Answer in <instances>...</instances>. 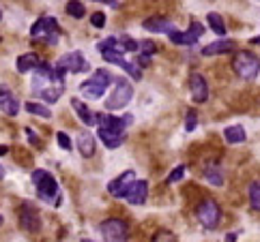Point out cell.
<instances>
[{
  "mask_svg": "<svg viewBox=\"0 0 260 242\" xmlns=\"http://www.w3.org/2000/svg\"><path fill=\"white\" fill-rule=\"evenodd\" d=\"M32 184L37 187V195L43 201H50L54 206H60V191H58V182L56 178L45 172V170H35L32 172Z\"/></svg>",
  "mask_w": 260,
  "mask_h": 242,
  "instance_id": "cell-1",
  "label": "cell"
},
{
  "mask_svg": "<svg viewBox=\"0 0 260 242\" xmlns=\"http://www.w3.org/2000/svg\"><path fill=\"white\" fill-rule=\"evenodd\" d=\"M114 84V77L110 75V71L106 69H97L95 73H92V77L86 79V82H82L80 86H78V92L84 99H92V101H97L104 97V92L108 90V86H112Z\"/></svg>",
  "mask_w": 260,
  "mask_h": 242,
  "instance_id": "cell-2",
  "label": "cell"
},
{
  "mask_svg": "<svg viewBox=\"0 0 260 242\" xmlns=\"http://www.w3.org/2000/svg\"><path fill=\"white\" fill-rule=\"evenodd\" d=\"M232 69L241 79H256L260 73V58L254 52L239 50L232 58Z\"/></svg>",
  "mask_w": 260,
  "mask_h": 242,
  "instance_id": "cell-3",
  "label": "cell"
},
{
  "mask_svg": "<svg viewBox=\"0 0 260 242\" xmlns=\"http://www.w3.org/2000/svg\"><path fill=\"white\" fill-rule=\"evenodd\" d=\"M134 97V88H132V82L125 79V77H118L114 79V88L110 92V97L106 99V111L112 114L114 109H123L129 105V101Z\"/></svg>",
  "mask_w": 260,
  "mask_h": 242,
  "instance_id": "cell-4",
  "label": "cell"
},
{
  "mask_svg": "<svg viewBox=\"0 0 260 242\" xmlns=\"http://www.w3.org/2000/svg\"><path fill=\"white\" fill-rule=\"evenodd\" d=\"M30 36L32 39H43V43H50V45H56L60 39V26L56 22V17H39L32 28H30Z\"/></svg>",
  "mask_w": 260,
  "mask_h": 242,
  "instance_id": "cell-5",
  "label": "cell"
},
{
  "mask_svg": "<svg viewBox=\"0 0 260 242\" xmlns=\"http://www.w3.org/2000/svg\"><path fill=\"white\" fill-rule=\"evenodd\" d=\"M99 234L106 242H127L129 240V225L123 219H106L99 223Z\"/></svg>",
  "mask_w": 260,
  "mask_h": 242,
  "instance_id": "cell-6",
  "label": "cell"
},
{
  "mask_svg": "<svg viewBox=\"0 0 260 242\" xmlns=\"http://www.w3.org/2000/svg\"><path fill=\"white\" fill-rule=\"evenodd\" d=\"M196 217H198L200 225L204 229L213 231V229L219 225V221H221V208H219V204L213 201V199H204L200 206H198V210H196Z\"/></svg>",
  "mask_w": 260,
  "mask_h": 242,
  "instance_id": "cell-7",
  "label": "cell"
},
{
  "mask_svg": "<svg viewBox=\"0 0 260 242\" xmlns=\"http://www.w3.org/2000/svg\"><path fill=\"white\" fill-rule=\"evenodd\" d=\"M134 123V116L132 114H125V116H114V114H97V125L101 131H108V133H116V135H123L127 127H132Z\"/></svg>",
  "mask_w": 260,
  "mask_h": 242,
  "instance_id": "cell-8",
  "label": "cell"
},
{
  "mask_svg": "<svg viewBox=\"0 0 260 242\" xmlns=\"http://www.w3.org/2000/svg\"><path fill=\"white\" fill-rule=\"evenodd\" d=\"M58 67L64 69L67 73H86V71H90V64H88V60L84 58V54H82L80 50L67 52L64 56H60Z\"/></svg>",
  "mask_w": 260,
  "mask_h": 242,
  "instance_id": "cell-9",
  "label": "cell"
},
{
  "mask_svg": "<svg viewBox=\"0 0 260 242\" xmlns=\"http://www.w3.org/2000/svg\"><path fill=\"white\" fill-rule=\"evenodd\" d=\"M20 227L26 229V231H30V234L41 231L39 210H37L32 204H22V206H20Z\"/></svg>",
  "mask_w": 260,
  "mask_h": 242,
  "instance_id": "cell-10",
  "label": "cell"
},
{
  "mask_svg": "<svg viewBox=\"0 0 260 242\" xmlns=\"http://www.w3.org/2000/svg\"><path fill=\"white\" fill-rule=\"evenodd\" d=\"M134 178H136V174H134V170H127V172H123L118 176V178H114L112 182H108V193L112 195V197H127V191H129V187L134 184Z\"/></svg>",
  "mask_w": 260,
  "mask_h": 242,
  "instance_id": "cell-11",
  "label": "cell"
},
{
  "mask_svg": "<svg viewBox=\"0 0 260 242\" xmlns=\"http://www.w3.org/2000/svg\"><path fill=\"white\" fill-rule=\"evenodd\" d=\"M202 34H204V26L198 24V22H193L185 32H179V30L172 32L170 34V41L176 43V45H193L196 41H200Z\"/></svg>",
  "mask_w": 260,
  "mask_h": 242,
  "instance_id": "cell-12",
  "label": "cell"
},
{
  "mask_svg": "<svg viewBox=\"0 0 260 242\" xmlns=\"http://www.w3.org/2000/svg\"><path fill=\"white\" fill-rule=\"evenodd\" d=\"M0 109L5 111L7 116H17L20 114V101L13 95V90L0 84Z\"/></svg>",
  "mask_w": 260,
  "mask_h": 242,
  "instance_id": "cell-13",
  "label": "cell"
},
{
  "mask_svg": "<svg viewBox=\"0 0 260 242\" xmlns=\"http://www.w3.org/2000/svg\"><path fill=\"white\" fill-rule=\"evenodd\" d=\"M189 90H191V99L196 103H204L209 99V84L200 73H191L189 75Z\"/></svg>",
  "mask_w": 260,
  "mask_h": 242,
  "instance_id": "cell-14",
  "label": "cell"
},
{
  "mask_svg": "<svg viewBox=\"0 0 260 242\" xmlns=\"http://www.w3.org/2000/svg\"><path fill=\"white\" fill-rule=\"evenodd\" d=\"M142 28L148 32H159V34H168V36L172 32H176V26L166 20V17H148V20H144Z\"/></svg>",
  "mask_w": 260,
  "mask_h": 242,
  "instance_id": "cell-15",
  "label": "cell"
},
{
  "mask_svg": "<svg viewBox=\"0 0 260 242\" xmlns=\"http://www.w3.org/2000/svg\"><path fill=\"white\" fill-rule=\"evenodd\" d=\"M146 195H148V182L146 180H134V184L127 191L125 199L129 204H134V206H140V204L146 201Z\"/></svg>",
  "mask_w": 260,
  "mask_h": 242,
  "instance_id": "cell-16",
  "label": "cell"
},
{
  "mask_svg": "<svg viewBox=\"0 0 260 242\" xmlns=\"http://www.w3.org/2000/svg\"><path fill=\"white\" fill-rule=\"evenodd\" d=\"M76 146H78L80 154H82V156H86V159H90V156L95 154V150H97L95 137H92V133H88V131H80V133H78Z\"/></svg>",
  "mask_w": 260,
  "mask_h": 242,
  "instance_id": "cell-17",
  "label": "cell"
},
{
  "mask_svg": "<svg viewBox=\"0 0 260 242\" xmlns=\"http://www.w3.org/2000/svg\"><path fill=\"white\" fill-rule=\"evenodd\" d=\"M71 107H73V111L78 114V118L82 120L84 125H88V127H92V125H97V116L90 111V107L84 103V101H80L78 97H73L71 99Z\"/></svg>",
  "mask_w": 260,
  "mask_h": 242,
  "instance_id": "cell-18",
  "label": "cell"
},
{
  "mask_svg": "<svg viewBox=\"0 0 260 242\" xmlns=\"http://www.w3.org/2000/svg\"><path fill=\"white\" fill-rule=\"evenodd\" d=\"M39 67H41V58L35 52L22 54L20 58H17V71H20V73H30V71L35 73Z\"/></svg>",
  "mask_w": 260,
  "mask_h": 242,
  "instance_id": "cell-19",
  "label": "cell"
},
{
  "mask_svg": "<svg viewBox=\"0 0 260 242\" xmlns=\"http://www.w3.org/2000/svg\"><path fill=\"white\" fill-rule=\"evenodd\" d=\"M235 50V41L230 39H219V41H213L209 45L202 48V56H215V54H228Z\"/></svg>",
  "mask_w": 260,
  "mask_h": 242,
  "instance_id": "cell-20",
  "label": "cell"
},
{
  "mask_svg": "<svg viewBox=\"0 0 260 242\" xmlns=\"http://www.w3.org/2000/svg\"><path fill=\"white\" fill-rule=\"evenodd\" d=\"M97 135H99V139H101V144H104L106 148H110V150H114V148H120L125 144V139H127V135L123 133V135H116V133H108V131H97Z\"/></svg>",
  "mask_w": 260,
  "mask_h": 242,
  "instance_id": "cell-21",
  "label": "cell"
},
{
  "mask_svg": "<svg viewBox=\"0 0 260 242\" xmlns=\"http://www.w3.org/2000/svg\"><path fill=\"white\" fill-rule=\"evenodd\" d=\"M224 137H226V142H228V144H243L245 139H247V135H245V129L241 127V125L226 127Z\"/></svg>",
  "mask_w": 260,
  "mask_h": 242,
  "instance_id": "cell-22",
  "label": "cell"
},
{
  "mask_svg": "<svg viewBox=\"0 0 260 242\" xmlns=\"http://www.w3.org/2000/svg\"><path fill=\"white\" fill-rule=\"evenodd\" d=\"M62 90H64V86H43L37 95H39L48 105H52V103H56V101L60 99Z\"/></svg>",
  "mask_w": 260,
  "mask_h": 242,
  "instance_id": "cell-23",
  "label": "cell"
},
{
  "mask_svg": "<svg viewBox=\"0 0 260 242\" xmlns=\"http://www.w3.org/2000/svg\"><path fill=\"white\" fill-rule=\"evenodd\" d=\"M207 22L211 24V30L215 32L217 36H226V32H228V28H226V24H224V17H221L219 13H215V11H211L209 15H207Z\"/></svg>",
  "mask_w": 260,
  "mask_h": 242,
  "instance_id": "cell-24",
  "label": "cell"
},
{
  "mask_svg": "<svg viewBox=\"0 0 260 242\" xmlns=\"http://www.w3.org/2000/svg\"><path fill=\"white\" fill-rule=\"evenodd\" d=\"M24 109L28 111V114L39 116V118H45V120H50V118H52V109H48L43 103H35V101H28V103L24 105Z\"/></svg>",
  "mask_w": 260,
  "mask_h": 242,
  "instance_id": "cell-25",
  "label": "cell"
},
{
  "mask_svg": "<svg viewBox=\"0 0 260 242\" xmlns=\"http://www.w3.org/2000/svg\"><path fill=\"white\" fill-rule=\"evenodd\" d=\"M204 178H207L209 184H213V187H224V174H221V170H219L217 165L207 167V172H204Z\"/></svg>",
  "mask_w": 260,
  "mask_h": 242,
  "instance_id": "cell-26",
  "label": "cell"
},
{
  "mask_svg": "<svg viewBox=\"0 0 260 242\" xmlns=\"http://www.w3.org/2000/svg\"><path fill=\"white\" fill-rule=\"evenodd\" d=\"M64 11H67L71 17H76V20H82V17L86 15V7H84V3H76V0H71V3L64 5Z\"/></svg>",
  "mask_w": 260,
  "mask_h": 242,
  "instance_id": "cell-27",
  "label": "cell"
},
{
  "mask_svg": "<svg viewBox=\"0 0 260 242\" xmlns=\"http://www.w3.org/2000/svg\"><path fill=\"white\" fill-rule=\"evenodd\" d=\"M247 193H249V206H252L254 210H260V180L249 184Z\"/></svg>",
  "mask_w": 260,
  "mask_h": 242,
  "instance_id": "cell-28",
  "label": "cell"
},
{
  "mask_svg": "<svg viewBox=\"0 0 260 242\" xmlns=\"http://www.w3.org/2000/svg\"><path fill=\"white\" fill-rule=\"evenodd\" d=\"M185 176V165H179V167H174V170L168 174V178H166V182L168 184H174V182H179L181 178Z\"/></svg>",
  "mask_w": 260,
  "mask_h": 242,
  "instance_id": "cell-29",
  "label": "cell"
},
{
  "mask_svg": "<svg viewBox=\"0 0 260 242\" xmlns=\"http://www.w3.org/2000/svg\"><path fill=\"white\" fill-rule=\"evenodd\" d=\"M157 52V48H155V43L153 41H140V56H151Z\"/></svg>",
  "mask_w": 260,
  "mask_h": 242,
  "instance_id": "cell-30",
  "label": "cell"
},
{
  "mask_svg": "<svg viewBox=\"0 0 260 242\" xmlns=\"http://www.w3.org/2000/svg\"><path fill=\"white\" fill-rule=\"evenodd\" d=\"M56 139H58V146L62 148V150H71V148H73V144H71V139H69L67 133L58 131V133H56Z\"/></svg>",
  "mask_w": 260,
  "mask_h": 242,
  "instance_id": "cell-31",
  "label": "cell"
},
{
  "mask_svg": "<svg viewBox=\"0 0 260 242\" xmlns=\"http://www.w3.org/2000/svg\"><path fill=\"white\" fill-rule=\"evenodd\" d=\"M196 123H198L196 111L189 109V111H187V120H185V129H187V131H193V129H196Z\"/></svg>",
  "mask_w": 260,
  "mask_h": 242,
  "instance_id": "cell-32",
  "label": "cell"
},
{
  "mask_svg": "<svg viewBox=\"0 0 260 242\" xmlns=\"http://www.w3.org/2000/svg\"><path fill=\"white\" fill-rule=\"evenodd\" d=\"M24 131H26V137L30 139V144H32L35 148H41V137H39V135H37V133L32 131V127H26Z\"/></svg>",
  "mask_w": 260,
  "mask_h": 242,
  "instance_id": "cell-33",
  "label": "cell"
},
{
  "mask_svg": "<svg viewBox=\"0 0 260 242\" xmlns=\"http://www.w3.org/2000/svg\"><path fill=\"white\" fill-rule=\"evenodd\" d=\"M90 24L95 26V28H104V26H106V15L101 13V11L92 13V17H90Z\"/></svg>",
  "mask_w": 260,
  "mask_h": 242,
  "instance_id": "cell-34",
  "label": "cell"
},
{
  "mask_svg": "<svg viewBox=\"0 0 260 242\" xmlns=\"http://www.w3.org/2000/svg\"><path fill=\"white\" fill-rule=\"evenodd\" d=\"M148 62H151V58H148V56H138V62H136V64H138V67H146Z\"/></svg>",
  "mask_w": 260,
  "mask_h": 242,
  "instance_id": "cell-35",
  "label": "cell"
},
{
  "mask_svg": "<svg viewBox=\"0 0 260 242\" xmlns=\"http://www.w3.org/2000/svg\"><path fill=\"white\" fill-rule=\"evenodd\" d=\"M226 242H237V236L235 234H228L226 236Z\"/></svg>",
  "mask_w": 260,
  "mask_h": 242,
  "instance_id": "cell-36",
  "label": "cell"
},
{
  "mask_svg": "<svg viewBox=\"0 0 260 242\" xmlns=\"http://www.w3.org/2000/svg\"><path fill=\"white\" fill-rule=\"evenodd\" d=\"M7 152H9V148H7V146H0V156L7 154Z\"/></svg>",
  "mask_w": 260,
  "mask_h": 242,
  "instance_id": "cell-37",
  "label": "cell"
},
{
  "mask_svg": "<svg viewBox=\"0 0 260 242\" xmlns=\"http://www.w3.org/2000/svg\"><path fill=\"white\" fill-rule=\"evenodd\" d=\"M3 178H5V167L0 165V180H3Z\"/></svg>",
  "mask_w": 260,
  "mask_h": 242,
  "instance_id": "cell-38",
  "label": "cell"
},
{
  "mask_svg": "<svg viewBox=\"0 0 260 242\" xmlns=\"http://www.w3.org/2000/svg\"><path fill=\"white\" fill-rule=\"evenodd\" d=\"M252 43H256V45H260V36H254V39H252Z\"/></svg>",
  "mask_w": 260,
  "mask_h": 242,
  "instance_id": "cell-39",
  "label": "cell"
},
{
  "mask_svg": "<svg viewBox=\"0 0 260 242\" xmlns=\"http://www.w3.org/2000/svg\"><path fill=\"white\" fill-rule=\"evenodd\" d=\"M80 242H97V240H88V238H82Z\"/></svg>",
  "mask_w": 260,
  "mask_h": 242,
  "instance_id": "cell-40",
  "label": "cell"
},
{
  "mask_svg": "<svg viewBox=\"0 0 260 242\" xmlns=\"http://www.w3.org/2000/svg\"><path fill=\"white\" fill-rule=\"evenodd\" d=\"M0 221H3V219H0Z\"/></svg>",
  "mask_w": 260,
  "mask_h": 242,
  "instance_id": "cell-41",
  "label": "cell"
}]
</instances>
